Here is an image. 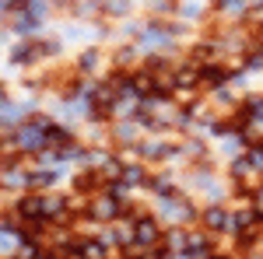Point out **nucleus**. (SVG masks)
I'll use <instances>...</instances> for the list:
<instances>
[{
	"instance_id": "nucleus-1",
	"label": "nucleus",
	"mask_w": 263,
	"mask_h": 259,
	"mask_svg": "<svg viewBox=\"0 0 263 259\" xmlns=\"http://www.w3.org/2000/svg\"><path fill=\"white\" fill-rule=\"evenodd\" d=\"M134 242H137V245H144V249H151L155 242H162L158 224H155L151 217H137V224H134Z\"/></svg>"
},
{
	"instance_id": "nucleus-2",
	"label": "nucleus",
	"mask_w": 263,
	"mask_h": 259,
	"mask_svg": "<svg viewBox=\"0 0 263 259\" xmlns=\"http://www.w3.org/2000/svg\"><path fill=\"white\" fill-rule=\"evenodd\" d=\"M91 217H99V221H112V217H120V203H116V196L99 200V203L91 207Z\"/></svg>"
},
{
	"instance_id": "nucleus-3",
	"label": "nucleus",
	"mask_w": 263,
	"mask_h": 259,
	"mask_svg": "<svg viewBox=\"0 0 263 259\" xmlns=\"http://www.w3.org/2000/svg\"><path fill=\"white\" fill-rule=\"evenodd\" d=\"M203 224H207L211 231H224V228H228V214H224L221 207H207V210H203Z\"/></svg>"
},
{
	"instance_id": "nucleus-4",
	"label": "nucleus",
	"mask_w": 263,
	"mask_h": 259,
	"mask_svg": "<svg viewBox=\"0 0 263 259\" xmlns=\"http://www.w3.org/2000/svg\"><path fill=\"white\" fill-rule=\"evenodd\" d=\"M78 256L81 259H105V245H102V242H81V245H78Z\"/></svg>"
},
{
	"instance_id": "nucleus-5",
	"label": "nucleus",
	"mask_w": 263,
	"mask_h": 259,
	"mask_svg": "<svg viewBox=\"0 0 263 259\" xmlns=\"http://www.w3.org/2000/svg\"><path fill=\"white\" fill-rule=\"evenodd\" d=\"M165 245H168V249H172V252H176V249H179V252H186V242H190V231H182V228H176V231H168V235H165Z\"/></svg>"
},
{
	"instance_id": "nucleus-6",
	"label": "nucleus",
	"mask_w": 263,
	"mask_h": 259,
	"mask_svg": "<svg viewBox=\"0 0 263 259\" xmlns=\"http://www.w3.org/2000/svg\"><path fill=\"white\" fill-rule=\"evenodd\" d=\"M120 179L126 182V186H141V182H144V168H141V165H123Z\"/></svg>"
},
{
	"instance_id": "nucleus-7",
	"label": "nucleus",
	"mask_w": 263,
	"mask_h": 259,
	"mask_svg": "<svg viewBox=\"0 0 263 259\" xmlns=\"http://www.w3.org/2000/svg\"><path fill=\"white\" fill-rule=\"evenodd\" d=\"M246 158H249V165H253L256 172H263V147H260V144H256V147H249V154H246Z\"/></svg>"
},
{
	"instance_id": "nucleus-8",
	"label": "nucleus",
	"mask_w": 263,
	"mask_h": 259,
	"mask_svg": "<svg viewBox=\"0 0 263 259\" xmlns=\"http://www.w3.org/2000/svg\"><path fill=\"white\" fill-rule=\"evenodd\" d=\"M155 193H158V196H168V193H172V182L165 179V175H162V179H155Z\"/></svg>"
},
{
	"instance_id": "nucleus-9",
	"label": "nucleus",
	"mask_w": 263,
	"mask_h": 259,
	"mask_svg": "<svg viewBox=\"0 0 263 259\" xmlns=\"http://www.w3.org/2000/svg\"><path fill=\"white\" fill-rule=\"evenodd\" d=\"M211 259H224V256H211Z\"/></svg>"
}]
</instances>
